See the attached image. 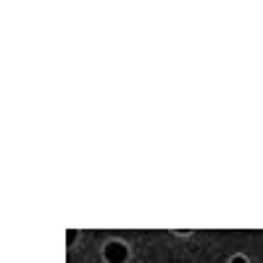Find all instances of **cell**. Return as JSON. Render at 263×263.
Instances as JSON below:
<instances>
[{
    "mask_svg": "<svg viewBox=\"0 0 263 263\" xmlns=\"http://www.w3.org/2000/svg\"><path fill=\"white\" fill-rule=\"evenodd\" d=\"M232 263H245V260H242V258H234V260H232Z\"/></svg>",
    "mask_w": 263,
    "mask_h": 263,
    "instance_id": "7a4b0ae2",
    "label": "cell"
},
{
    "mask_svg": "<svg viewBox=\"0 0 263 263\" xmlns=\"http://www.w3.org/2000/svg\"><path fill=\"white\" fill-rule=\"evenodd\" d=\"M105 258L111 260V263H121V260L126 258V248H124V245H119V242L108 245V248H105Z\"/></svg>",
    "mask_w": 263,
    "mask_h": 263,
    "instance_id": "6da1fadb",
    "label": "cell"
}]
</instances>
